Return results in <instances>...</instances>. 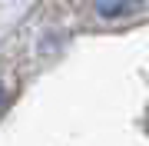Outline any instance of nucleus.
Returning <instances> with one entry per match:
<instances>
[{"label": "nucleus", "instance_id": "1", "mask_svg": "<svg viewBox=\"0 0 149 146\" xmlns=\"http://www.w3.org/2000/svg\"><path fill=\"white\" fill-rule=\"evenodd\" d=\"M139 7H143V0H96L100 17H126V13H136Z\"/></svg>", "mask_w": 149, "mask_h": 146}, {"label": "nucleus", "instance_id": "2", "mask_svg": "<svg viewBox=\"0 0 149 146\" xmlns=\"http://www.w3.org/2000/svg\"><path fill=\"white\" fill-rule=\"evenodd\" d=\"M7 100V90H3V83H0V103H3Z\"/></svg>", "mask_w": 149, "mask_h": 146}]
</instances>
